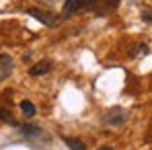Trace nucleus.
<instances>
[{
	"label": "nucleus",
	"mask_w": 152,
	"mask_h": 150,
	"mask_svg": "<svg viewBox=\"0 0 152 150\" xmlns=\"http://www.w3.org/2000/svg\"><path fill=\"white\" fill-rule=\"evenodd\" d=\"M21 132H23L25 136H37L39 127H35V125H23V127H21Z\"/></svg>",
	"instance_id": "nucleus-9"
},
{
	"label": "nucleus",
	"mask_w": 152,
	"mask_h": 150,
	"mask_svg": "<svg viewBox=\"0 0 152 150\" xmlns=\"http://www.w3.org/2000/svg\"><path fill=\"white\" fill-rule=\"evenodd\" d=\"M107 121H109V124H113V125L124 124V121H126V113H124L121 109H113L111 113H107Z\"/></svg>",
	"instance_id": "nucleus-5"
},
{
	"label": "nucleus",
	"mask_w": 152,
	"mask_h": 150,
	"mask_svg": "<svg viewBox=\"0 0 152 150\" xmlns=\"http://www.w3.org/2000/svg\"><path fill=\"white\" fill-rule=\"evenodd\" d=\"M29 15H31V17H35L37 21H41L43 25H48V27H53V25H56L53 15L45 12V10H39V8H29Z\"/></svg>",
	"instance_id": "nucleus-2"
},
{
	"label": "nucleus",
	"mask_w": 152,
	"mask_h": 150,
	"mask_svg": "<svg viewBox=\"0 0 152 150\" xmlns=\"http://www.w3.org/2000/svg\"><path fill=\"white\" fill-rule=\"evenodd\" d=\"M101 150H113V148H111V146H103Z\"/></svg>",
	"instance_id": "nucleus-11"
},
{
	"label": "nucleus",
	"mask_w": 152,
	"mask_h": 150,
	"mask_svg": "<svg viewBox=\"0 0 152 150\" xmlns=\"http://www.w3.org/2000/svg\"><path fill=\"white\" fill-rule=\"evenodd\" d=\"M80 10H84V2L82 0H66V4H64V17L76 15Z\"/></svg>",
	"instance_id": "nucleus-3"
},
{
	"label": "nucleus",
	"mask_w": 152,
	"mask_h": 150,
	"mask_svg": "<svg viewBox=\"0 0 152 150\" xmlns=\"http://www.w3.org/2000/svg\"><path fill=\"white\" fill-rule=\"evenodd\" d=\"M66 144H68L70 150H86V144L78 138H66Z\"/></svg>",
	"instance_id": "nucleus-6"
},
{
	"label": "nucleus",
	"mask_w": 152,
	"mask_h": 150,
	"mask_svg": "<svg viewBox=\"0 0 152 150\" xmlns=\"http://www.w3.org/2000/svg\"><path fill=\"white\" fill-rule=\"evenodd\" d=\"M82 2H84V10H93L97 15H107L119 4V0H82Z\"/></svg>",
	"instance_id": "nucleus-1"
},
{
	"label": "nucleus",
	"mask_w": 152,
	"mask_h": 150,
	"mask_svg": "<svg viewBox=\"0 0 152 150\" xmlns=\"http://www.w3.org/2000/svg\"><path fill=\"white\" fill-rule=\"evenodd\" d=\"M146 53H148V45H144V43L142 45H136L134 51H132V56H136V58L138 56H146Z\"/></svg>",
	"instance_id": "nucleus-10"
},
{
	"label": "nucleus",
	"mask_w": 152,
	"mask_h": 150,
	"mask_svg": "<svg viewBox=\"0 0 152 150\" xmlns=\"http://www.w3.org/2000/svg\"><path fill=\"white\" fill-rule=\"evenodd\" d=\"M50 70H51V62H48V60H45V62L35 64V66L29 70V74H31V76H41V74H48Z\"/></svg>",
	"instance_id": "nucleus-4"
},
{
	"label": "nucleus",
	"mask_w": 152,
	"mask_h": 150,
	"mask_svg": "<svg viewBox=\"0 0 152 150\" xmlns=\"http://www.w3.org/2000/svg\"><path fill=\"white\" fill-rule=\"evenodd\" d=\"M21 111L25 113L27 117H31V115H35V105H33L31 101H23V103H21Z\"/></svg>",
	"instance_id": "nucleus-8"
},
{
	"label": "nucleus",
	"mask_w": 152,
	"mask_h": 150,
	"mask_svg": "<svg viewBox=\"0 0 152 150\" xmlns=\"http://www.w3.org/2000/svg\"><path fill=\"white\" fill-rule=\"evenodd\" d=\"M0 119H2V121H6V124H10V125H19L17 121H15V117L10 115V111H8V109H4V107H0Z\"/></svg>",
	"instance_id": "nucleus-7"
}]
</instances>
